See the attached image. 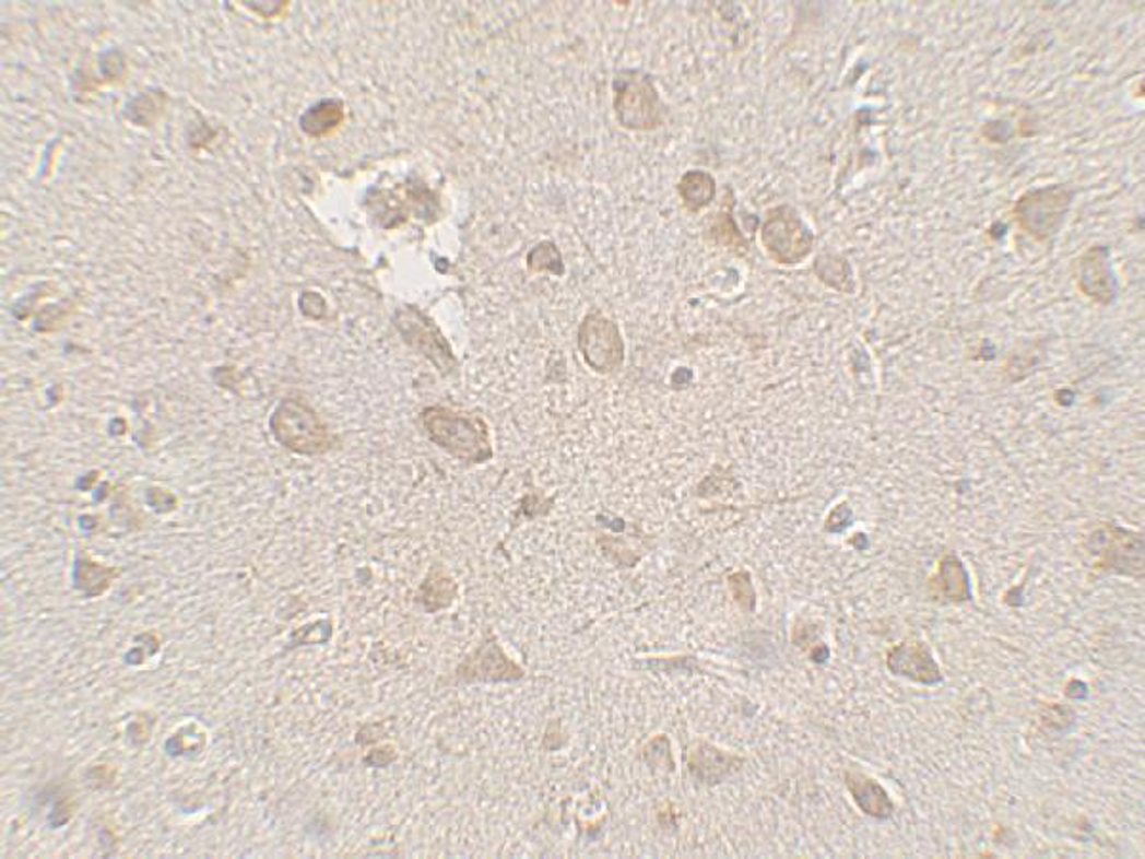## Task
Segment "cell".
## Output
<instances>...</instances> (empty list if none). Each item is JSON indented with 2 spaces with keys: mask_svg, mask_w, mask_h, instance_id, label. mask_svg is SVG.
Here are the masks:
<instances>
[{
  "mask_svg": "<svg viewBox=\"0 0 1145 859\" xmlns=\"http://www.w3.org/2000/svg\"><path fill=\"white\" fill-rule=\"evenodd\" d=\"M846 787L861 812L876 820H888L896 812V804L878 781L865 774L846 772Z\"/></svg>",
  "mask_w": 1145,
  "mask_h": 859,
  "instance_id": "9",
  "label": "cell"
},
{
  "mask_svg": "<svg viewBox=\"0 0 1145 859\" xmlns=\"http://www.w3.org/2000/svg\"><path fill=\"white\" fill-rule=\"evenodd\" d=\"M928 595L935 602H966L972 598L970 590V575L966 572L965 564L955 554H945L940 562V569L935 577L930 579Z\"/></svg>",
  "mask_w": 1145,
  "mask_h": 859,
  "instance_id": "8",
  "label": "cell"
},
{
  "mask_svg": "<svg viewBox=\"0 0 1145 859\" xmlns=\"http://www.w3.org/2000/svg\"><path fill=\"white\" fill-rule=\"evenodd\" d=\"M815 272L819 273V278L827 285L837 289L840 293H850L853 289L850 266L846 264V260H842V258L823 255L817 260V264H815Z\"/></svg>",
  "mask_w": 1145,
  "mask_h": 859,
  "instance_id": "14",
  "label": "cell"
},
{
  "mask_svg": "<svg viewBox=\"0 0 1145 859\" xmlns=\"http://www.w3.org/2000/svg\"><path fill=\"white\" fill-rule=\"evenodd\" d=\"M1071 197L1070 189L1063 186L1027 191L1014 209L1019 226L1035 239H1050L1062 227L1063 219L1070 211Z\"/></svg>",
  "mask_w": 1145,
  "mask_h": 859,
  "instance_id": "2",
  "label": "cell"
},
{
  "mask_svg": "<svg viewBox=\"0 0 1145 859\" xmlns=\"http://www.w3.org/2000/svg\"><path fill=\"white\" fill-rule=\"evenodd\" d=\"M1065 695L1071 697V699H1085L1086 695H1088V690H1086V684H1083L1081 680H1071L1067 687H1065Z\"/></svg>",
  "mask_w": 1145,
  "mask_h": 859,
  "instance_id": "17",
  "label": "cell"
},
{
  "mask_svg": "<svg viewBox=\"0 0 1145 859\" xmlns=\"http://www.w3.org/2000/svg\"><path fill=\"white\" fill-rule=\"evenodd\" d=\"M342 121H344V104L339 99H323L302 115L300 129L308 137L321 138L339 129Z\"/></svg>",
  "mask_w": 1145,
  "mask_h": 859,
  "instance_id": "12",
  "label": "cell"
},
{
  "mask_svg": "<svg viewBox=\"0 0 1145 859\" xmlns=\"http://www.w3.org/2000/svg\"><path fill=\"white\" fill-rule=\"evenodd\" d=\"M888 669L896 676L919 682L924 686H935L942 682L940 664L922 642H904L889 649Z\"/></svg>",
  "mask_w": 1145,
  "mask_h": 859,
  "instance_id": "6",
  "label": "cell"
},
{
  "mask_svg": "<svg viewBox=\"0 0 1145 859\" xmlns=\"http://www.w3.org/2000/svg\"><path fill=\"white\" fill-rule=\"evenodd\" d=\"M1108 257L1106 247H1094L1081 258L1078 264V289L1101 304H1109L1116 298V280Z\"/></svg>",
  "mask_w": 1145,
  "mask_h": 859,
  "instance_id": "7",
  "label": "cell"
},
{
  "mask_svg": "<svg viewBox=\"0 0 1145 859\" xmlns=\"http://www.w3.org/2000/svg\"><path fill=\"white\" fill-rule=\"evenodd\" d=\"M680 193L684 197L687 207L689 209H701L705 204H709L715 197V180L712 176L705 173H689L684 176V180L680 184Z\"/></svg>",
  "mask_w": 1145,
  "mask_h": 859,
  "instance_id": "13",
  "label": "cell"
},
{
  "mask_svg": "<svg viewBox=\"0 0 1145 859\" xmlns=\"http://www.w3.org/2000/svg\"><path fill=\"white\" fill-rule=\"evenodd\" d=\"M730 580H731V587H737L739 588V592H735V596H737L739 602L745 603V600H748V602H751V605H753V603H754L753 585H751V580H748V577H746L745 573H737V575H733V577H731Z\"/></svg>",
  "mask_w": 1145,
  "mask_h": 859,
  "instance_id": "15",
  "label": "cell"
},
{
  "mask_svg": "<svg viewBox=\"0 0 1145 859\" xmlns=\"http://www.w3.org/2000/svg\"><path fill=\"white\" fill-rule=\"evenodd\" d=\"M1093 552L1100 554L1103 558L1101 564L1109 569L1132 577H1138L1144 572V539L1129 529L1109 523L1096 531L1093 537Z\"/></svg>",
  "mask_w": 1145,
  "mask_h": 859,
  "instance_id": "5",
  "label": "cell"
},
{
  "mask_svg": "<svg viewBox=\"0 0 1145 859\" xmlns=\"http://www.w3.org/2000/svg\"><path fill=\"white\" fill-rule=\"evenodd\" d=\"M850 516H852V513H850V508H848V506H838L837 510L830 514L829 523H827V529H829V531H835V533H838V531H842V529L848 528V526H850Z\"/></svg>",
  "mask_w": 1145,
  "mask_h": 859,
  "instance_id": "16",
  "label": "cell"
},
{
  "mask_svg": "<svg viewBox=\"0 0 1145 859\" xmlns=\"http://www.w3.org/2000/svg\"><path fill=\"white\" fill-rule=\"evenodd\" d=\"M762 242L769 257L779 264H796L812 252L815 237L796 212L781 207L769 214Z\"/></svg>",
  "mask_w": 1145,
  "mask_h": 859,
  "instance_id": "3",
  "label": "cell"
},
{
  "mask_svg": "<svg viewBox=\"0 0 1145 859\" xmlns=\"http://www.w3.org/2000/svg\"><path fill=\"white\" fill-rule=\"evenodd\" d=\"M423 423L428 429L429 437L455 455L480 459L483 457L482 447L487 449L485 434L480 432L477 426L445 409H426L423 413Z\"/></svg>",
  "mask_w": 1145,
  "mask_h": 859,
  "instance_id": "4",
  "label": "cell"
},
{
  "mask_svg": "<svg viewBox=\"0 0 1145 859\" xmlns=\"http://www.w3.org/2000/svg\"><path fill=\"white\" fill-rule=\"evenodd\" d=\"M459 672L460 679L464 680H510L521 676L520 669L506 661V657L495 646L480 649L477 657H470V661L462 664Z\"/></svg>",
  "mask_w": 1145,
  "mask_h": 859,
  "instance_id": "10",
  "label": "cell"
},
{
  "mask_svg": "<svg viewBox=\"0 0 1145 859\" xmlns=\"http://www.w3.org/2000/svg\"><path fill=\"white\" fill-rule=\"evenodd\" d=\"M737 764H741L737 756H731V754L722 753L718 751L716 746L699 745V749L692 753L689 758V768L694 772V776H699L705 781H720L723 776H728L731 769L737 768Z\"/></svg>",
  "mask_w": 1145,
  "mask_h": 859,
  "instance_id": "11",
  "label": "cell"
},
{
  "mask_svg": "<svg viewBox=\"0 0 1145 859\" xmlns=\"http://www.w3.org/2000/svg\"><path fill=\"white\" fill-rule=\"evenodd\" d=\"M273 436L286 449L300 455H323L331 449L334 437L316 411L298 400H285L275 409L272 421Z\"/></svg>",
  "mask_w": 1145,
  "mask_h": 859,
  "instance_id": "1",
  "label": "cell"
}]
</instances>
